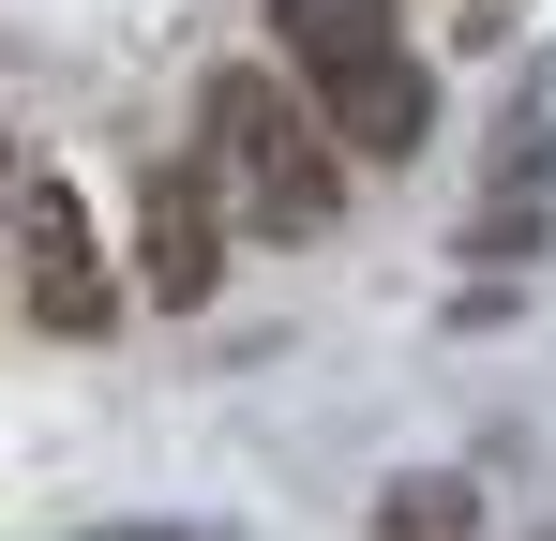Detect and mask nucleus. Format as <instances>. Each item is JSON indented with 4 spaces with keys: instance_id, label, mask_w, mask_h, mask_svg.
I'll return each instance as SVG.
<instances>
[{
    "instance_id": "obj_4",
    "label": "nucleus",
    "mask_w": 556,
    "mask_h": 541,
    "mask_svg": "<svg viewBox=\"0 0 556 541\" xmlns=\"http://www.w3.org/2000/svg\"><path fill=\"white\" fill-rule=\"evenodd\" d=\"M136 286H151L166 316H195V301L226 286V180H211V151L136 166Z\"/></svg>"
},
{
    "instance_id": "obj_6",
    "label": "nucleus",
    "mask_w": 556,
    "mask_h": 541,
    "mask_svg": "<svg viewBox=\"0 0 556 541\" xmlns=\"http://www.w3.org/2000/svg\"><path fill=\"white\" fill-rule=\"evenodd\" d=\"M91 541H195V527H91Z\"/></svg>"
},
{
    "instance_id": "obj_5",
    "label": "nucleus",
    "mask_w": 556,
    "mask_h": 541,
    "mask_svg": "<svg viewBox=\"0 0 556 541\" xmlns=\"http://www.w3.org/2000/svg\"><path fill=\"white\" fill-rule=\"evenodd\" d=\"M376 541H481V481H466V466H406V481H376Z\"/></svg>"
},
{
    "instance_id": "obj_7",
    "label": "nucleus",
    "mask_w": 556,
    "mask_h": 541,
    "mask_svg": "<svg viewBox=\"0 0 556 541\" xmlns=\"http://www.w3.org/2000/svg\"><path fill=\"white\" fill-rule=\"evenodd\" d=\"M0 226H15V136H0Z\"/></svg>"
},
{
    "instance_id": "obj_3",
    "label": "nucleus",
    "mask_w": 556,
    "mask_h": 541,
    "mask_svg": "<svg viewBox=\"0 0 556 541\" xmlns=\"http://www.w3.org/2000/svg\"><path fill=\"white\" fill-rule=\"evenodd\" d=\"M15 286H30V316L61 331V347H91V331H121V286H105V241H91V196L61 166H15Z\"/></svg>"
},
{
    "instance_id": "obj_2",
    "label": "nucleus",
    "mask_w": 556,
    "mask_h": 541,
    "mask_svg": "<svg viewBox=\"0 0 556 541\" xmlns=\"http://www.w3.org/2000/svg\"><path fill=\"white\" fill-rule=\"evenodd\" d=\"M271 46H286V76L316 90V121H331L362 166H406V151L437 136V76H421V46L391 30V0H271Z\"/></svg>"
},
{
    "instance_id": "obj_1",
    "label": "nucleus",
    "mask_w": 556,
    "mask_h": 541,
    "mask_svg": "<svg viewBox=\"0 0 556 541\" xmlns=\"http://www.w3.org/2000/svg\"><path fill=\"white\" fill-rule=\"evenodd\" d=\"M195 151H211L226 211H241L256 241H316V226L346 211V166H362L286 61H211V76H195Z\"/></svg>"
}]
</instances>
